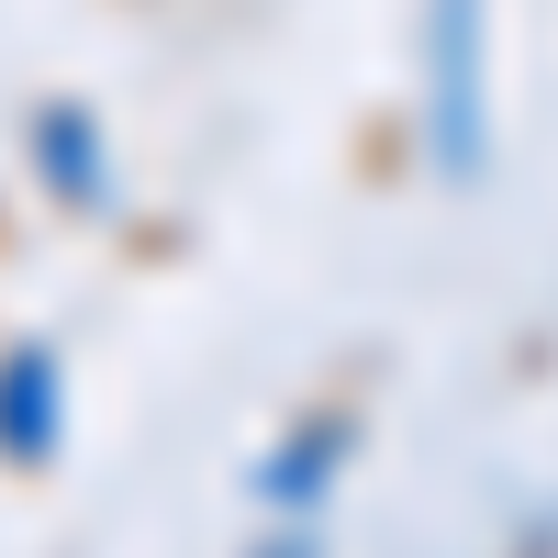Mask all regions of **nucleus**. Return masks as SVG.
<instances>
[{"mask_svg":"<svg viewBox=\"0 0 558 558\" xmlns=\"http://www.w3.org/2000/svg\"><path fill=\"white\" fill-rule=\"evenodd\" d=\"M246 558H324V525H268Z\"/></svg>","mask_w":558,"mask_h":558,"instance_id":"39448f33","label":"nucleus"},{"mask_svg":"<svg viewBox=\"0 0 558 558\" xmlns=\"http://www.w3.org/2000/svg\"><path fill=\"white\" fill-rule=\"evenodd\" d=\"M436 157L481 168V0H436Z\"/></svg>","mask_w":558,"mask_h":558,"instance_id":"f03ea898","label":"nucleus"},{"mask_svg":"<svg viewBox=\"0 0 558 558\" xmlns=\"http://www.w3.org/2000/svg\"><path fill=\"white\" fill-rule=\"evenodd\" d=\"M68 447V380L45 347H12L0 357V458L12 470H45V458Z\"/></svg>","mask_w":558,"mask_h":558,"instance_id":"7ed1b4c3","label":"nucleus"},{"mask_svg":"<svg viewBox=\"0 0 558 558\" xmlns=\"http://www.w3.org/2000/svg\"><path fill=\"white\" fill-rule=\"evenodd\" d=\"M347 458H357V413H302V425L246 470V502H257L268 525H313L324 502H336Z\"/></svg>","mask_w":558,"mask_h":558,"instance_id":"f257e3e1","label":"nucleus"},{"mask_svg":"<svg viewBox=\"0 0 558 558\" xmlns=\"http://www.w3.org/2000/svg\"><path fill=\"white\" fill-rule=\"evenodd\" d=\"M34 168L57 179V191H78V202L101 191V134H89V112H45L34 123Z\"/></svg>","mask_w":558,"mask_h":558,"instance_id":"20e7f679","label":"nucleus"}]
</instances>
